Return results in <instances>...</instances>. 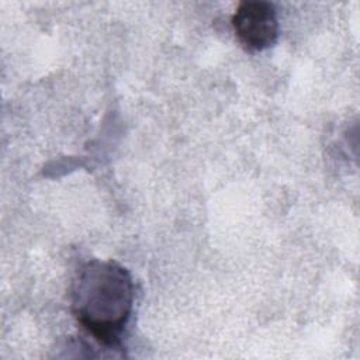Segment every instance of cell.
I'll list each match as a JSON object with an SVG mask.
<instances>
[{"instance_id":"cell-1","label":"cell","mask_w":360,"mask_h":360,"mask_svg":"<svg viewBox=\"0 0 360 360\" xmlns=\"http://www.w3.org/2000/svg\"><path fill=\"white\" fill-rule=\"evenodd\" d=\"M131 273L115 260L91 259L70 285V309L77 323L98 343L118 347L134 309Z\"/></svg>"},{"instance_id":"cell-2","label":"cell","mask_w":360,"mask_h":360,"mask_svg":"<svg viewBox=\"0 0 360 360\" xmlns=\"http://www.w3.org/2000/svg\"><path fill=\"white\" fill-rule=\"evenodd\" d=\"M231 22L238 41L248 51H264L277 42V11L269 1H242L235 10Z\"/></svg>"}]
</instances>
